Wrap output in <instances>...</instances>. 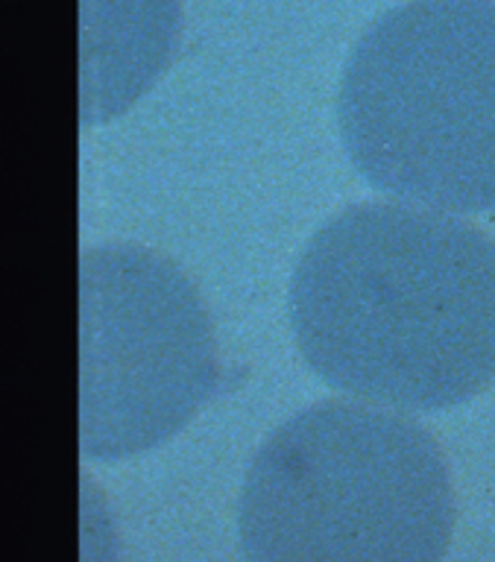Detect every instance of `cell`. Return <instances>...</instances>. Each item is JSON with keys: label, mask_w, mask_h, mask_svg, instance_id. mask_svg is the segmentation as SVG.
Segmentation results:
<instances>
[{"label": "cell", "mask_w": 495, "mask_h": 562, "mask_svg": "<svg viewBox=\"0 0 495 562\" xmlns=\"http://www.w3.org/2000/svg\"><path fill=\"white\" fill-rule=\"evenodd\" d=\"M288 307L305 363L375 407L442 411L495 378V244L442 211H340L300 255Z\"/></svg>", "instance_id": "6da1fadb"}, {"label": "cell", "mask_w": 495, "mask_h": 562, "mask_svg": "<svg viewBox=\"0 0 495 562\" xmlns=\"http://www.w3.org/2000/svg\"><path fill=\"white\" fill-rule=\"evenodd\" d=\"M451 530L437 439L367 402L291 416L261 442L240 490L247 562H442Z\"/></svg>", "instance_id": "7a4b0ae2"}, {"label": "cell", "mask_w": 495, "mask_h": 562, "mask_svg": "<svg viewBox=\"0 0 495 562\" xmlns=\"http://www.w3.org/2000/svg\"><path fill=\"white\" fill-rule=\"evenodd\" d=\"M337 123L375 191L495 211V0H407L375 18L346 59Z\"/></svg>", "instance_id": "3957f363"}, {"label": "cell", "mask_w": 495, "mask_h": 562, "mask_svg": "<svg viewBox=\"0 0 495 562\" xmlns=\"http://www.w3.org/2000/svg\"><path fill=\"white\" fill-rule=\"evenodd\" d=\"M80 311L82 454L147 451L212 398V325L177 263L144 246H91L80 261Z\"/></svg>", "instance_id": "277c9868"}, {"label": "cell", "mask_w": 495, "mask_h": 562, "mask_svg": "<svg viewBox=\"0 0 495 562\" xmlns=\"http://www.w3.org/2000/svg\"><path fill=\"white\" fill-rule=\"evenodd\" d=\"M177 35V0H82V121H106L138 100Z\"/></svg>", "instance_id": "5b68a950"}]
</instances>
